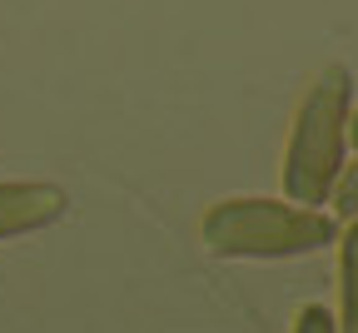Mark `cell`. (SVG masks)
Instances as JSON below:
<instances>
[{"instance_id":"obj_1","label":"cell","mask_w":358,"mask_h":333,"mask_svg":"<svg viewBox=\"0 0 358 333\" xmlns=\"http://www.w3.org/2000/svg\"><path fill=\"white\" fill-rule=\"evenodd\" d=\"M348 110H353V75L343 65H329L303 90L294 110L289 150H284V194L294 204H324L343 174V145H348Z\"/></svg>"},{"instance_id":"obj_2","label":"cell","mask_w":358,"mask_h":333,"mask_svg":"<svg viewBox=\"0 0 358 333\" xmlns=\"http://www.w3.org/2000/svg\"><path fill=\"white\" fill-rule=\"evenodd\" d=\"M204 249L219 259H299L338 239V224L324 209L284 199H219L204 224Z\"/></svg>"},{"instance_id":"obj_3","label":"cell","mask_w":358,"mask_h":333,"mask_svg":"<svg viewBox=\"0 0 358 333\" xmlns=\"http://www.w3.org/2000/svg\"><path fill=\"white\" fill-rule=\"evenodd\" d=\"M70 199L55 184H35V179H0V239H20V234L50 229L65 219Z\"/></svg>"},{"instance_id":"obj_4","label":"cell","mask_w":358,"mask_h":333,"mask_svg":"<svg viewBox=\"0 0 358 333\" xmlns=\"http://www.w3.org/2000/svg\"><path fill=\"white\" fill-rule=\"evenodd\" d=\"M338 299H343V313L334 318L338 333H358V219L338 239Z\"/></svg>"},{"instance_id":"obj_5","label":"cell","mask_w":358,"mask_h":333,"mask_svg":"<svg viewBox=\"0 0 358 333\" xmlns=\"http://www.w3.org/2000/svg\"><path fill=\"white\" fill-rule=\"evenodd\" d=\"M329 199L338 204L343 219H358V164H348V169L338 174V184H334V194H329Z\"/></svg>"},{"instance_id":"obj_6","label":"cell","mask_w":358,"mask_h":333,"mask_svg":"<svg viewBox=\"0 0 358 333\" xmlns=\"http://www.w3.org/2000/svg\"><path fill=\"white\" fill-rule=\"evenodd\" d=\"M294 333H338V323H334V313H329L324 304H303Z\"/></svg>"},{"instance_id":"obj_7","label":"cell","mask_w":358,"mask_h":333,"mask_svg":"<svg viewBox=\"0 0 358 333\" xmlns=\"http://www.w3.org/2000/svg\"><path fill=\"white\" fill-rule=\"evenodd\" d=\"M348 139L358 145V110H348Z\"/></svg>"}]
</instances>
